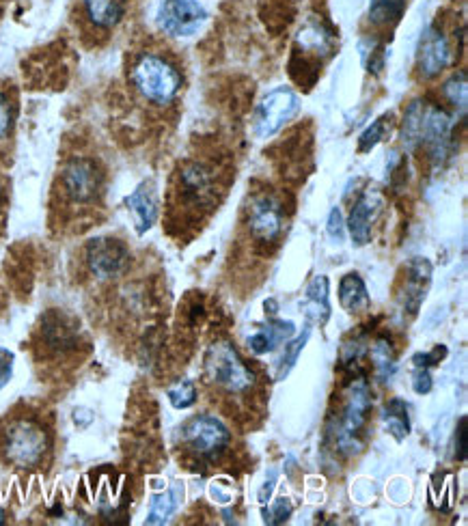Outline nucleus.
Wrapping results in <instances>:
<instances>
[{"label": "nucleus", "mask_w": 468, "mask_h": 526, "mask_svg": "<svg viewBox=\"0 0 468 526\" xmlns=\"http://www.w3.org/2000/svg\"><path fill=\"white\" fill-rule=\"evenodd\" d=\"M371 408H374V401H371L367 378L361 373V376H356L348 384L346 393L341 397L337 417H333L328 423L326 436L333 438L337 451H341L343 455L363 451Z\"/></svg>", "instance_id": "obj_1"}, {"label": "nucleus", "mask_w": 468, "mask_h": 526, "mask_svg": "<svg viewBox=\"0 0 468 526\" xmlns=\"http://www.w3.org/2000/svg\"><path fill=\"white\" fill-rule=\"evenodd\" d=\"M134 91L151 106H171L182 91L184 78L173 61L156 52H143L130 69Z\"/></svg>", "instance_id": "obj_2"}, {"label": "nucleus", "mask_w": 468, "mask_h": 526, "mask_svg": "<svg viewBox=\"0 0 468 526\" xmlns=\"http://www.w3.org/2000/svg\"><path fill=\"white\" fill-rule=\"evenodd\" d=\"M203 380L229 397L251 395L257 386L255 371L229 341H214L205 352Z\"/></svg>", "instance_id": "obj_3"}, {"label": "nucleus", "mask_w": 468, "mask_h": 526, "mask_svg": "<svg viewBox=\"0 0 468 526\" xmlns=\"http://www.w3.org/2000/svg\"><path fill=\"white\" fill-rule=\"evenodd\" d=\"M5 460L18 468H35L50 451V434L35 419H13L3 432Z\"/></svg>", "instance_id": "obj_4"}, {"label": "nucleus", "mask_w": 468, "mask_h": 526, "mask_svg": "<svg viewBox=\"0 0 468 526\" xmlns=\"http://www.w3.org/2000/svg\"><path fill=\"white\" fill-rule=\"evenodd\" d=\"M182 445L199 464H214L231 445L229 427L214 414H197L182 425Z\"/></svg>", "instance_id": "obj_5"}, {"label": "nucleus", "mask_w": 468, "mask_h": 526, "mask_svg": "<svg viewBox=\"0 0 468 526\" xmlns=\"http://www.w3.org/2000/svg\"><path fill=\"white\" fill-rule=\"evenodd\" d=\"M61 188L65 192V197L72 203L91 205L102 195L104 171L95 160L76 156L72 160H67V164L63 166Z\"/></svg>", "instance_id": "obj_6"}, {"label": "nucleus", "mask_w": 468, "mask_h": 526, "mask_svg": "<svg viewBox=\"0 0 468 526\" xmlns=\"http://www.w3.org/2000/svg\"><path fill=\"white\" fill-rule=\"evenodd\" d=\"M246 229L257 244H274L285 231L283 201L272 192L255 195L246 207Z\"/></svg>", "instance_id": "obj_7"}, {"label": "nucleus", "mask_w": 468, "mask_h": 526, "mask_svg": "<svg viewBox=\"0 0 468 526\" xmlns=\"http://www.w3.org/2000/svg\"><path fill=\"white\" fill-rule=\"evenodd\" d=\"M298 98L289 87L272 89L255 110L253 130L259 138H270L277 134L287 121H292L298 113Z\"/></svg>", "instance_id": "obj_8"}, {"label": "nucleus", "mask_w": 468, "mask_h": 526, "mask_svg": "<svg viewBox=\"0 0 468 526\" xmlns=\"http://www.w3.org/2000/svg\"><path fill=\"white\" fill-rule=\"evenodd\" d=\"M451 128H453V119L445 108L423 102L417 147L423 145L425 149H428L430 158L436 164H443L449 158Z\"/></svg>", "instance_id": "obj_9"}, {"label": "nucleus", "mask_w": 468, "mask_h": 526, "mask_svg": "<svg viewBox=\"0 0 468 526\" xmlns=\"http://www.w3.org/2000/svg\"><path fill=\"white\" fill-rule=\"evenodd\" d=\"M85 257L89 272L100 281H113L126 274L132 259L128 246L117 238H93L87 244Z\"/></svg>", "instance_id": "obj_10"}, {"label": "nucleus", "mask_w": 468, "mask_h": 526, "mask_svg": "<svg viewBox=\"0 0 468 526\" xmlns=\"http://www.w3.org/2000/svg\"><path fill=\"white\" fill-rule=\"evenodd\" d=\"M208 20V11L199 0H160L158 26L171 37L195 35Z\"/></svg>", "instance_id": "obj_11"}, {"label": "nucleus", "mask_w": 468, "mask_h": 526, "mask_svg": "<svg viewBox=\"0 0 468 526\" xmlns=\"http://www.w3.org/2000/svg\"><path fill=\"white\" fill-rule=\"evenodd\" d=\"M39 339L48 352L54 356H63L78 348L80 330L72 315H67L61 309H50L39 320Z\"/></svg>", "instance_id": "obj_12"}, {"label": "nucleus", "mask_w": 468, "mask_h": 526, "mask_svg": "<svg viewBox=\"0 0 468 526\" xmlns=\"http://www.w3.org/2000/svg\"><path fill=\"white\" fill-rule=\"evenodd\" d=\"M451 63V46L445 31L432 24L425 29L417 48V72L423 80L440 76Z\"/></svg>", "instance_id": "obj_13"}, {"label": "nucleus", "mask_w": 468, "mask_h": 526, "mask_svg": "<svg viewBox=\"0 0 468 526\" xmlns=\"http://www.w3.org/2000/svg\"><path fill=\"white\" fill-rule=\"evenodd\" d=\"M180 199L186 207H212L216 201L214 173L201 162H188L180 171Z\"/></svg>", "instance_id": "obj_14"}, {"label": "nucleus", "mask_w": 468, "mask_h": 526, "mask_svg": "<svg viewBox=\"0 0 468 526\" xmlns=\"http://www.w3.org/2000/svg\"><path fill=\"white\" fill-rule=\"evenodd\" d=\"M432 283V263L423 257H415L406 266L404 287H402V309L410 317H415L421 309V304L428 296Z\"/></svg>", "instance_id": "obj_15"}, {"label": "nucleus", "mask_w": 468, "mask_h": 526, "mask_svg": "<svg viewBox=\"0 0 468 526\" xmlns=\"http://www.w3.org/2000/svg\"><path fill=\"white\" fill-rule=\"evenodd\" d=\"M380 210L382 199L376 190H365L363 195L356 199L348 218V231L356 246H365L371 242V229H374Z\"/></svg>", "instance_id": "obj_16"}, {"label": "nucleus", "mask_w": 468, "mask_h": 526, "mask_svg": "<svg viewBox=\"0 0 468 526\" xmlns=\"http://www.w3.org/2000/svg\"><path fill=\"white\" fill-rule=\"evenodd\" d=\"M128 210L134 218V227L136 233H147L151 227L156 225L158 220V197L156 190L149 182H143L139 188H136L132 195L126 199Z\"/></svg>", "instance_id": "obj_17"}, {"label": "nucleus", "mask_w": 468, "mask_h": 526, "mask_svg": "<svg viewBox=\"0 0 468 526\" xmlns=\"http://www.w3.org/2000/svg\"><path fill=\"white\" fill-rule=\"evenodd\" d=\"M82 9L91 26L110 31L126 16V0H82Z\"/></svg>", "instance_id": "obj_18"}, {"label": "nucleus", "mask_w": 468, "mask_h": 526, "mask_svg": "<svg viewBox=\"0 0 468 526\" xmlns=\"http://www.w3.org/2000/svg\"><path fill=\"white\" fill-rule=\"evenodd\" d=\"M333 50V35L326 26L318 20H311L302 26L296 37V54H305V57H324Z\"/></svg>", "instance_id": "obj_19"}, {"label": "nucleus", "mask_w": 468, "mask_h": 526, "mask_svg": "<svg viewBox=\"0 0 468 526\" xmlns=\"http://www.w3.org/2000/svg\"><path fill=\"white\" fill-rule=\"evenodd\" d=\"M300 309L305 311L307 317H311L313 322L326 324L330 317V298H328V279L324 274L315 276V279L309 283L305 300L300 302Z\"/></svg>", "instance_id": "obj_20"}, {"label": "nucleus", "mask_w": 468, "mask_h": 526, "mask_svg": "<svg viewBox=\"0 0 468 526\" xmlns=\"http://www.w3.org/2000/svg\"><path fill=\"white\" fill-rule=\"evenodd\" d=\"M339 302L343 311L348 313H365L371 307V298L367 292V285L356 272H350L339 283Z\"/></svg>", "instance_id": "obj_21"}, {"label": "nucleus", "mask_w": 468, "mask_h": 526, "mask_svg": "<svg viewBox=\"0 0 468 526\" xmlns=\"http://www.w3.org/2000/svg\"><path fill=\"white\" fill-rule=\"evenodd\" d=\"M296 332V326L292 322H283V320H274L266 328L257 330L253 337H249V348L255 354H268L274 352L277 343L283 339H289Z\"/></svg>", "instance_id": "obj_22"}, {"label": "nucleus", "mask_w": 468, "mask_h": 526, "mask_svg": "<svg viewBox=\"0 0 468 526\" xmlns=\"http://www.w3.org/2000/svg\"><path fill=\"white\" fill-rule=\"evenodd\" d=\"M184 498V486L182 483H175L171 490H167L164 494H158L154 501H151L149 507V514H147V524H167L171 520V516L180 507Z\"/></svg>", "instance_id": "obj_23"}, {"label": "nucleus", "mask_w": 468, "mask_h": 526, "mask_svg": "<svg viewBox=\"0 0 468 526\" xmlns=\"http://www.w3.org/2000/svg\"><path fill=\"white\" fill-rule=\"evenodd\" d=\"M382 421H384V427H387V432L397 442H402L410 434V419H408L406 401L399 397L389 399L382 410Z\"/></svg>", "instance_id": "obj_24"}, {"label": "nucleus", "mask_w": 468, "mask_h": 526, "mask_svg": "<svg viewBox=\"0 0 468 526\" xmlns=\"http://www.w3.org/2000/svg\"><path fill=\"white\" fill-rule=\"evenodd\" d=\"M371 363L382 382H387L395 373V350L387 337H378L371 345Z\"/></svg>", "instance_id": "obj_25"}, {"label": "nucleus", "mask_w": 468, "mask_h": 526, "mask_svg": "<svg viewBox=\"0 0 468 526\" xmlns=\"http://www.w3.org/2000/svg\"><path fill=\"white\" fill-rule=\"evenodd\" d=\"M408 0H371L369 22L376 26H389L402 18Z\"/></svg>", "instance_id": "obj_26"}, {"label": "nucleus", "mask_w": 468, "mask_h": 526, "mask_svg": "<svg viewBox=\"0 0 468 526\" xmlns=\"http://www.w3.org/2000/svg\"><path fill=\"white\" fill-rule=\"evenodd\" d=\"M445 98L449 104L458 110L464 117L466 115V102H468V82H466V72H456L453 74L443 87Z\"/></svg>", "instance_id": "obj_27"}, {"label": "nucleus", "mask_w": 468, "mask_h": 526, "mask_svg": "<svg viewBox=\"0 0 468 526\" xmlns=\"http://www.w3.org/2000/svg\"><path fill=\"white\" fill-rule=\"evenodd\" d=\"M167 397L171 401V406L175 410H188L197 404L199 399V391H197V384L192 380H180L175 382L171 389L167 391Z\"/></svg>", "instance_id": "obj_28"}, {"label": "nucleus", "mask_w": 468, "mask_h": 526, "mask_svg": "<svg viewBox=\"0 0 468 526\" xmlns=\"http://www.w3.org/2000/svg\"><path fill=\"white\" fill-rule=\"evenodd\" d=\"M309 337H311V330H305V332H302V335H298L292 343L285 345V352H283V356H281V363H279V369H277V378H279V380L287 378L289 371L294 369V365L298 363V356H300L302 350H305V345H307Z\"/></svg>", "instance_id": "obj_29"}, {"label": "nucleus", "mask_w": 468, "mask_h": 526, "mask_svg": "<svg viewBox=\"0 0 468 526\" xmlns=\"http://www.w3.org/2000/svg\"><path fill=\"white\" fill-rule=\"evenodd\" d=\"M391 119H393L391 113L382 115L380 119H376V121L371 123V126L361 134V138H359V149L363 151V154H365V151L374 149V147L382 141V138L389 134V130H391Z\"/></svg>", "instance_id": "obj_30"}, {"label": "nucleus", "mask_w": 468, "mask_h": 526, "mask_svg": "<svg viewBox=\"0 0 468 526\" xmlns=\"http://www.w3.org/2000/svg\"><path fill=\"white\" fill-rule=\"evenodd\" d=\"M289 516H292V503H289V498H279L270 509L264 507V520L272 526L287 522Z\"/></svg>", "instance_id": "obj_31"}, {"label": "nucleus", "mask_w": 468, "mask_h": 526, "mask_svg": "<svg viewBox=\"0 0 468 526\" xmlns=\"http://www.w3.org/2000/svg\"><path fill=\"white\" fill-rule=\"evenodd\" d=\"M13 130V108L7 95L0 91V143L7 141Z\"/></svg>", "instance_id": "obj_32"}, {"label": "nucleus", "mask_w": 468, "mask_h": 526, "mask_svg": "<svg viewBox=\"0 0 468 526\" xmlns=\"http://www.w3.org/2000/svg\"><path fill=\"white\" fill-rule=\"evenodd\" d=\"M412 389L417 395H428L432 391V373L428 367H415L412 373Z\"/></svg>", "instance_id": "obj_33"}, {"label": "nucleus", "mask_w": 468, "mask_h": 526, "mask_svg": "<svg viewBox=\"0 0 468 526\" xmlns=\"http://www.w3.org/2000/svg\"><path fill=\"white\" fill-rule=\"evenodd\" d=\"M447 356V348L445 345H436V348L428 354H415V358H412V363H415V367H434L438 365L443 358Z\"/></svg>", "instance_id": "obj_34"}, {"label": "nucleus", "mask_w": 468, "mask_h": 526, "mask_svg": "<svg viewBox=\"0 0 468 526\" xmlns=\"http://www.w3.org/2000/svg\"><path fill=\"white\" fill-rule=\"evenodd\" d=\"M328 235L333 240L341 242L343 235H346V223H343V216H341V210L339 207H333L330 210V216H328Z\"/></svg>", "instance_id": "obj_35"}, {"label": "nucleus", "mask_w": 468, "mask_h": 526, "mask_svg": "<svg viewBox=\"0 0 468 526\" xmlns=\"http://www.w3.org/2000/svg\"><path fill=\"white\" fill-rule=\"evenodd\" d=\"M468 419L462 417L456 427V460L464 462L466 460V451H468Z\"/></svg>", "instance_id": "obj_36"}, {"label": "nucleus", "mask_w": 468, "mask_h": 526, "mask_svg": "<svg viewBox=\"0 0 468 526\" xmlns=\"http://www.w3.org/2000/svg\"><path fill=\"white\" fill-rule=\"evenodd\" d=\"M13 354L7 348H0V389H5L13 376Z\"/></svg>", "instance_id": "obj_37"}, {"label": "nucleus", "mask_w": 468, "mask_h": 526, "mask_svg": "<svg viewBox=\"0 0 468 526\" xmlns=\"http://www.w3.org/2000/svg\"><path fill=\"white\" fill-rule=\"evenodd\" d=\"M274 483H277V473H270V479L266 481V486L259 490V503H261V505L268 503V498H270V494H272V490H274Z\"/></svg>", "instance_id": "obj_38"}, {"label": "nucleus", "mask_w": 468, "mask_h": 526, "mask_svg": "<svg viewBox=\"0 0 468 526\" xmlns=\"http://www.w3.org/2000/svg\"><path fill=\"white\" fill-rule=\"evenodd\" d=\"M74 421H76V425H80V427H87L91 421H93V417H91V412L89 410H76L74 412Z\"/></svg>", "instance_id": "obj_39"}, {"label": "nucleus", "mask_w": 468, "mask_h": 526, "mask_svg": "<svg viewBox=\"0 0 468 526\" xmlns=\"http://www.w3.org/2000/svg\"><path fill=\"white\" fill-rule=\"evenodd\" d=\"M266 313L277 315V302H274V300H268V302H266Z\"/></svg>", "instance_id": "obj_40"}, {"label": "nucleus", "mask_w": 468, "mask_h": 526, "mask_svg": "<svg viewBox=\"0 0 468 526\" xmlns=\"http://www.w3.org/2000/svg\"><path fill=\"white\" fill-rule=\"evenodd\" d=\"M0 212H3V184H0Z\"/></svg>", "instance_id": "obj_41"}, {"label": "nucleus", "mask_w": 468, "mask_h": 526, "mask_svg": "<svg viewBox=\"0 0 468 526\" xmlns=\"http://www.w3.org/2000/svg\"><path fill=\"white\" fill-rule=\"evenodd\" d=\"M3 522H5V511H3V507H0V524Z\"/></svg>", "instance_id": "obj_42"}]
</instances>
